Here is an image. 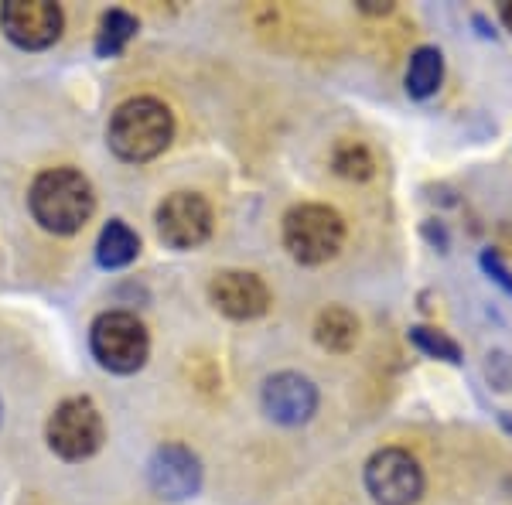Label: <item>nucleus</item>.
Masks as SVG:
<instances>
[{"mask_svg": "<svg viewBox=\"0 0 512 505\" xmlns=\"http://www.w3.org/2000/svg\"><path fill=\"white\" fill-rule=\"evenodd\" d=\"M28 205L45 233L76 236L96 212L93 181L76 168H48L31 181Z\"/></svg>", "mask_w": 512, "mask_h": 505, "instance_id": "obj_1", "label": "nucleus"}, {"mask_svg": "<svg viewBox=\"0 0 512 505\" xmlns=\"http://www.w3.org/2000/svg\"><path fill=\"white\" fill-rule=\"evenodd\" d=\"M171 137H175V117L154 96H134L120 103L106 127V144L127 164L154 161L168 151Z\"/></svg>", "mask_w": 512, "mask_h": 505, "instance_id": "obj_2", "label": "nucleus"}, {"mask_svg": "<svg viewBox=\"0 0 512 505\" xmlns=\"http://www.w3.org/2000/svg\"><path fill=\"white\" fill-rule=\"evenodd\" d=\"M342 243H345V222L328 205L304 202L294 205L284 215V250L301 267H321V263L335 260Z\"/></svg>", "mask_w": 512, "mask_h": 505, "instance_id": "obj_3", "label": "nucleus"}, {"mask_svg": "<svg viewBox=\"0 0 512 505\" xmlns=\"http://www.w3.org/2000/svg\"><path fill=\"white\" fill-rule=\"evenodd\" d=\"M89 349L93 359L106 372L117 376H134L137 369L147 366L151 355V335L144 321L130 311H103L89 328Z\"/></svg>", "mask_w": 512, "mask_h": 505, "instance_id": "obj_4", "label": "nucleus"}, {"mask_svg": "<svg viewBox=\"0 0 512 505\" xmlns=\"http://www.w3.org/2000/svg\"><path fill=\"white\" fill-rule=\"evenodd\" d=\"M45 441L62 461H86L103 447V417L89 396L62 400L45 424Z\"/></svg>", "mask_w": 512, "mask_h": 505, "instance_id": "obj_5", "label": "nucleus"}, {"mask_svg": "<svg viewBox=\"0 0 512 505\" xmlns=\"http://www.w3.org/2000/svg\"><path fill=\"white\" fill-rule=\"evenodd\" d=\"M366 488L376 505H414L424 495V468L403 447H383L366 461Z\"/></svg>", "mask_w": 512, "mask_h": 505, "instance_id": "obj_6", "label": "nucleus"}, {"mask_svg": "<svg viewBox=\"0 0 512 505\" xmlns=\"http://www.w3.org/2000/svg\"><path fill=\"white\" fill-rule=\"evenodd\" d=\"M0 28L11 45L24 52H41L62 38L65 14L52 0H7L0 4Z\"/></svg>", "mask_w": 512, "mask_h": 505, "instance_id": "obj_7", "label": "nucleus"}, {"mask_svg": "<svg viewBox=\"0 0 512 505\" xmlns=\"http://www.w3.org/2000/svg\"><path fill=\"white\" fill-rule=\"evenodd\" d=\"M154 226L164 246L171 250H195L212 236V205L198 192L168 195L154 212Z\"/></svg>", "mask_w": 512, "mask_h": 505, "instance_id": "obj_8", "label": "nucleus"}, {"mask_svg": "<svg viewBox=\"0 0 512 505\" xmlns=\"http://www.w3.org/2000/svg\"><path fill=\"white\" fill-rule=\"evenodd\" d=\"M147 482L164 502H185L202 488V461L185 444H161L147 461Z\"/></svg>", "mask_w": 512, "mask_h": 505, "instance_id": "obj_9", "label": "nucleus"}, {"mask_svg": "<svg viewBox=\"0 0 512 505\" xmlns=\"http://www.w3.org/2000/svg\"><path fill=\"white\" fill-rule=\"evenodd\" d=\"M318 410V389L301 372H277L263 383V413L274 424L301 427L315 417Z\"/></svg>", "mask_w": 512, "mask_h": 505, "instance_id": "obj_10", "label": "nucleus"}, {"mask_svg": "<svg viewBox=\"0 0 512 505\" xmlns=\"http://www.w3.org/2000/svg\"><path fill=\"white\" fill-rule=\"evenodd\" d=\"M209 301L233 321H253L270 308V291L250 270H222L209 284Z\"/></svg>", "mask_w": 512, "mask_h": 505, "instance_id": "obj_11", "label": "nucleus"}, {"mask_svg": "<svg viewBox=\"0 0 512 505\" xmlns=\"http://www.w3.org/2000/svg\"><path fill=\"white\" fill-rule=\"evenodd\" d=\"M140 256V236L123 219H110L96 239V263L103 270H123Z\"/></svg>", "mask_w": 512, "mask_h": 505, "instance_id": "obj_12", "label": "nucleus"}, {"mask_svg": "<svg viewBox=\"0 0 512 505\" xmlns=\"http://www.w3.org/2000/svg\"><path fill=\"white\" fill-rule=\"evenodd\" d=\"M315 342L328 352H349L359 342V318L349 308H325L315 321Z\"/></svg>", "mask_w": 512, "mask_h": 505, "instance_id": "obj_13", "label": "nucleus"}, {"mask_svg": "<svg viewBox=\"0 0 512 505\" xmlns=\"http://www.w3.org/2000/svg\"><path fill=\"white\" fill-rule=\"evenodd\" d=\"M441 79H444V55L434 45L417 48L407 65V93L414 99H427L437 93Z\"/></svg>", "mask_w": 512, "mask_h": 505, "instance_id": "obj_14", "label": "nucleus"}, {"mask_svg": "<svg viewBox=\"0 0 512 505\" xmlns=\"http://www.w3.org/2000/svg\"><path fill=\"white\" fill-rule=\"evenodd\" d=\"M137 31H140V24H137L134 14L120 11V7L106 11L103 21H99V31H96V55L99 59H113V55H120L123 48L137 38Z\"/></svg>", "mask_w": 512, "mask_h": 505, "instance_id": "obj_15", "label": "nucleus"}, {"mask_svg": "<svg viewBox=\"0 0 512 505\" xmlns=\"http://www.w3.org/2000/svg\"><path fill=\"white\" fill-rule=\"evenodd\" d=\"M332 168L349 181H366V178H373L376 161L366 144H359V140H342L332 154Z\"/></svg>", "mask_w": 512, "mask_h": 505, "instance_id": "obj_16", "label": "nucleus"}, {"mask_svg": "<svg viewBox=\"0 0 512 505\" xmlns=\"http://www.w3.org/2000/svg\"><path fill=\"white\" fill-rule=\"evenodd\" d=\"M410 342H414L424 355H431V359H441V362H451V366H461L458 342L444 335V331L427 328V325H417V328H410Z\"/></svg>", "mask_w": 512, "mask_h": 505, "instance_id": "obj_17", "label": "nucleus"}, {"mask_svg": "<svg viewBox=\"0 0 512 505\" xmlns=\"http://www.w3.org/2000/svg\"><path fill=\"white\" fill-rule=\"evenodd\" d=\"M482 270L489 273L495 284H499L502 291H506V294L512 297V270L506 267V263H502V256H499V253L485 250V253H482Z\"/></svg>", "mask_w": 512, "mask_h": 505, "instance_id": "obj_18", "label": "nucleus"}, {"mask_svg": "<svg viewBox=\"0 0 512 505\" xmlns=\"http://www.w3.org/2000/svg\"><path fill=\"white\" fill-rule=\"evenodd\" d=\"M424 233H427V239H431V243H441V250H444V246H448V236H444V229H441V226L434 229V222H427Z\"/></svg>", "mask_w": 512, "mask_h": 505, "instance_id": "obj_19", "label": "nucleus"}, {"mask_svg": "<svg viewBox=\"0 0 512 505\" xmlns=\"http://www.w3.org/2000/svg\"><path fill=\"white\" fill-rule=\"evenodd\" d=\"M502 21H506V28L512 31V0L509 4H502Z\"/></svg>", "mask_w": 512, "mask_h": 505, "instance_id": "obj_20", "label": "nucleus"}, {"mask_svg": "<svg viewBox=\"0 0 512 505\" xmlns=\"http://www.w3.org/2000/svg\"><path fill=\"white\" fill-rule=\"evenodd\" d=\"M0 417H4V407H0Z\"/></svg>", "mask_w": 512, "mask_h": 505, "instance_id": "obj_21", "label": "nucleus"}]
</instances>
